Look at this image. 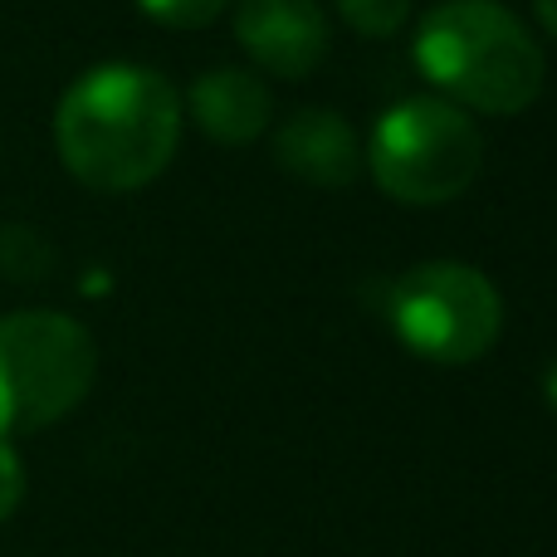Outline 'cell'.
<instances>
[{"instance_id":"6da1fadb","label":"cell","mask_w":557,"mask_h":557,"mask_svg":"<svg viewBox=\"0 0 557 557\" xmlns=\"http://www.w3.org/2000/svg\"><path fill=\"white\" fill-rule=\"evenodd\" d=\"M54 143L88 191H143L176 157L182 98L147 64H98L59 98Z\"/></svg>"},{"instance_id":"7a4b0ae2","label":"cell","mask_w":557,"mask_h":557,"mask_svg":"<svg viewBox=\"0 0 557 557\" xmlns=\"http://www.w3.org/2000/svg\"><path fill=\"white\" fill-rule=\"evenodd\" d=\"M411 59L455 108L513 117L543 94V49L499 0H445L416 25Z\"/></svg>"},{"instance_id":"3957f363","label":"cell","mask_w":557,"mask_h":557,"mask_svg":"<svg viewBox=\"0 0 557 557\" xmlns=\"http://www.w3.org/2000/svg\"><path fill=\"white\" fill-rule=\"evenodd\" d=\"M362 162L372 182L401 206H445L474 186L484 166V137L450 98H401L372 127Z\"/></svg>"},{"instance_id":"277c9868","label":"cell","mask_w":557,"mask_h":557,"mask_svg":"<svg viewBox=\"0 0 557 557\" xmlns=\"http://www.w3.org/2000/svg\"><path fill=\"white\" fill-rule=\"evenodd\" d=\"M98 376V347L69 313L20 308L0 318V435H35L64 421Z\"/></svg>"},{"instance_id":"5b68a950","label":"cell","mask_w":557,"mask_h":557,"mask_svg":"<svg viewBox=\"0 0 557 557\" xmlns=\"http://www.w3.org/2000/svg\"><path fill=\"white\" fill-rule=\"evenodd\" d=\"M386 318L406 352L435 367H470L499 343L504 298L474 264H416L386 294Z\"/></svg>"},{"instance_id":"8992f818","label":"cell","mask_w":557,"mask_h":557,"mask_svg":"<svg viewBox=\"0 0 557 557\" xmlns=\"http://www.w3.org/2000/svg\"><path fill=\"white\" fill-rule=\"evenodd\" d=\"M240 49L278 78H308L327 54V15L318 0H240Z\"/></svg>"},{"instance_id":"52a82bcc","label":"cell","mask_w":557,"mask_h":557,"mask_svg":"<svg viewBox=\"0 0 557 557\" xmlns=\"http://www.w3.org/2000/svg\"><path fill=\"white\" fill-rule=\"evenodd\" d=\"M274 162L318 191H347L362 172V143L333 108H298L274 133Z\"/></svg>"},{"instance_id":"ba28073f","label":"cell","mask_w":557,"mask_h":557,"mask_svg":"<svg viewBox=\"0 0 557 557\" xmlns=\"http://www.w3.org/2000/svg\"><path fill=\"white\" fill-rule=\"evenodd\" d=\"M270 113H274V98H270V88L260 84V74H250V69L221 64V69H206L191 84L196 127L225 147L255 143V137L270 127Z\"/></svg>"},{"instance_id":"9c48e42d","label":"cell","mask_w":557,"mask_h":557,"mask_svg":"<svg viewBox=\"0 0 557 557\" xmlns=\"http://www.w3.org/2000/svg\"><path fill=\"white\" fill-rule=\"evenodd\" d=\"M337 15L367 39H386L411 20V5L416 0H333Z\"/></svg>"},{"instance_id":"30bf717a","label":"cell","mask_w":557,"mask_h":557,"mask_svg":"<svg viewBox=\"0 0 557 557\" xmlns=\"http://www.w3.org/2000/svg\"><path fill=\"white\" fill-rule=\"evenodd\" d=\"M166 29H206L225 10V0H137Z\"/></svg>"},{"instance_id":"8fae6325","label":"cell","mask_w":557,"mask_h":557,"mask_svg":"<svg viewBox=\"0 0 557 557\" xmlns=\"http://www.w3.org/2000/svg\"><path fill=\"white\" fill-rule=\"evenodd\" d=\"M0 240L15 245V255L0 250V270H5V274H15V278H35V274H45L49 250L25 231V225H5V231H0Z\"/></svg>"},{"instance_id":"7c38bea8","label":"cell","mask_w":557,"mask_h":557,"mask_svg":"<svg viewBox=\"0 0 557 557\" xmlns=\"http://www.w3.org/2000/svg\"><path fill=\"white\" fill-rule=\"evenodd\" d=\"M20 499H25V460H20V450L0 435V523L20 509Z\"/></svg>"},{"instance_id":"4fadbf2b","label":"cell","mask_w":557,"mask_h":557,"mask_svg":"<svg viewBox=\"0 0 557 557\" xmlns=\"http://www.w3.org/2000/svg\"><path fill=\"white\" fill-rule=\"evenodd\" d=\"M533 10H539V20H543V29L557 39V0H533Z\"/></svg>"},{"instance_id":"5bb4252c","label":"cell","mask_w":557,"mask_h":557,"mask_svg":"<svg viewBox=\"0 0 557 557\" xmlns=\"http://www.w3.org/2000/svg\"><path fill=\"white\" fill-rule=\"evenodd\" d=\"M543 396H548V406H553V411H557V357H553L548 376H543Z\"/></svg>"}]
</instances>
